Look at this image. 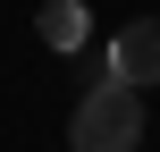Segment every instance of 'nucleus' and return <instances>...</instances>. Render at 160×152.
Returning <instances> with one entry per match:
<instances>
[{"label":"nucleus","mask_w":160,"mask_h":152,"mask_svg":"<svg viewBox=\"0 0 160 152\" xmlns=\"http://www.w3.org/2000/svg\"><path fill=\"white\" fill-rule=\"evenodd\" d=\"M110 68L118 85H160V17H127L110 34Z\"/></svg>","instance_id":"nucleus-2"},{"label":"nucleus","mask_w":160,"mask_h":152,"mask_svg":"<svg viewBox=\"0 0 160 152\" xmlns=\"http://www.w3.org/2000/svg\"><path fill=\"white\" fill-rule=\"evenodd\" d=\"M34 34L51 42V51H84V0H42V17H34Z\"/></svg>","instance_id":"nucleus-3"},{"label":"nucleus","mask_w":160,"mask_h":152,"mask_svg":"<svg viewBox=\"0 0 160 152\" xmlns=\"http://www.w3.org/2000/svg\"><path fill=\"white\" fill-rule=\"evenodd\" d=\"M110 76H118V68H110V51H76V85H84V93H93V85H110Z\"/></svg>","instance_id":"nucleus-4"},{"label":"nucleus","mask_w":160,"mask_h":152,"mask_svg":"<svg viewBox=\"0 0 160 152\" xmlns=\"http://www.w3.org/2000/svg\"><path fill=\"white\" fill-rule=\"evenodd\" d=\"M143 144V85H93L68 118V152H135Z\"/></svg>","instance_id":"nucleus-1"}]
</instances>
